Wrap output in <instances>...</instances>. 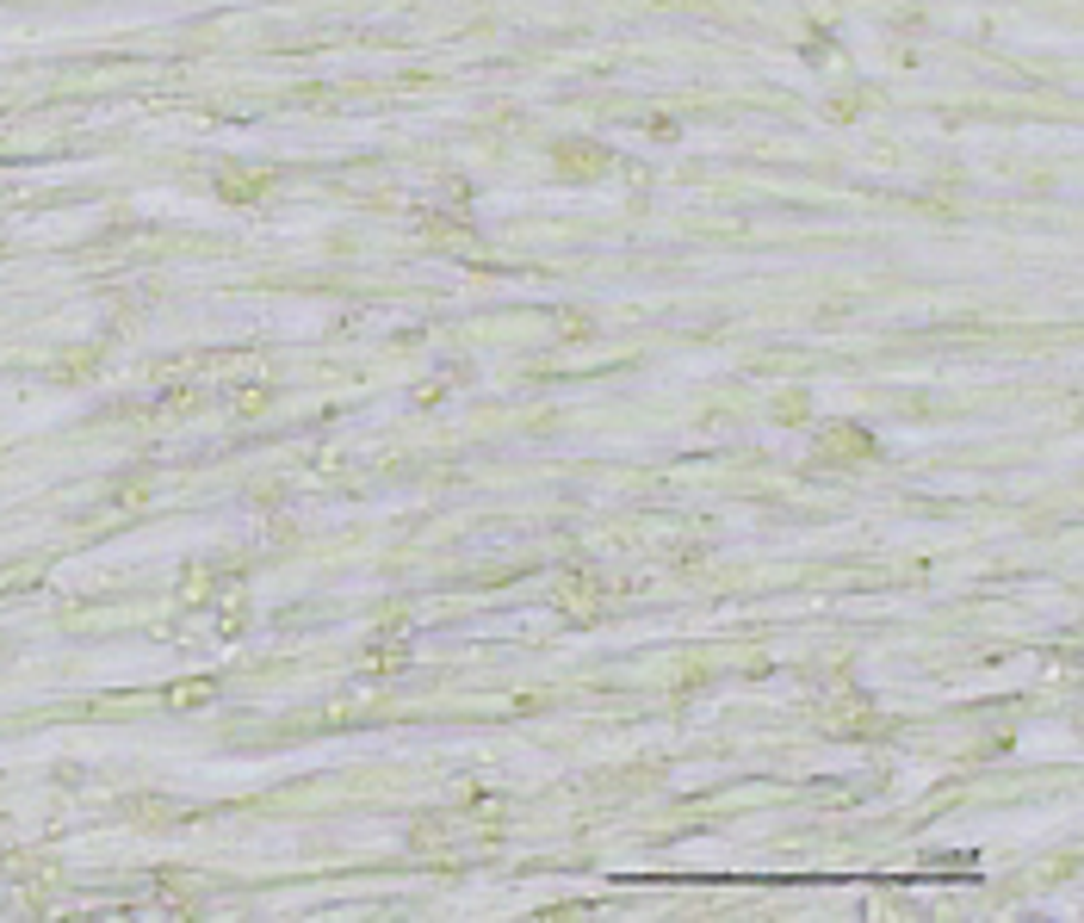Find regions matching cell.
<instances>
[{"mask_svg":"<svg viewBox=\"0 0 1084 923\" xmlns=\"http://www.w3.org/2000/svg\"><path fill=\"white\" fill-rule=\"evenodd\" d=\"M824 447H831V459H843V453L862 459L867 453V434H862V428H831V434H824Z\"/></svg>","mask_w":1084,"mask_h":923,"instance_id":"1","label":"cell"}]
</instances>
